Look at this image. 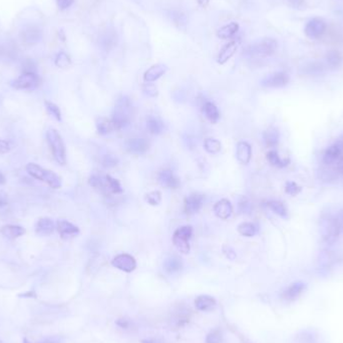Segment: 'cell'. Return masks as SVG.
<instances>
[{"instance_id": "cell-1", "label": "cell", "mask_w": 343, "mask_h": 343, "mask_svg": "<svg viewBox=\"0 0 343 343\" xmlns=\"http://www.w3.org/2000/svg\"><path fill=\"white\" fill-rule=\"evenodd\" d=\"M278 42L272 37H265L252 43L245 49V54L252 58H265L275 53Z\"/></svg>"}, {"instance_id": "cell-2", "label": "cell", "mask_w": 343, "mask_h": 343, "mask_svg": "<svg viewBox=\"0 0 343 343\" xmlns=\"http://www.w3.org/2000/svg\"><path fill=\"white\" fill-rule=\"evenodd\" d=\"M45 137L53 159L60 166H64L66 164V150L60 134L55 129H48Z\"/></svg>"}, {"instance_id": "cell-3", "label": "cell", "mask_w": 343, "mask_h": 343, "mask_svg": "<svg viewBox=\"0 0 343 343\" xmlns=\"http://www.w3.org/2000/svg\"><path fill=\"white\" fill-rule=\"evenodd\" d=\"M133 117V105L131 99L124 95L120 97L114 106L112 120L117 123L120 130L128 126Z\"/></svg>"}, {"instance_id": "cell-4", "label": "cell", "mask_w": 343, "mask_h": 343, "mask_svg": "<svg viewBox=\"0 0 343 343\" xmlns=\"http://www.w3.org/2000/svg\"><path fill=\"white\" fill-rule=\"evenodd\" d=\"M25 170L32 178L44 182L52 189H59L61 187L60 177L50 170H46L34 163L27 164Z\"/></svg>"}, {"instance_id": "cell-5", "label": "cell", "mask_w": 343, "mask_h": 343, "mask_svg": "<svg viewBox=\"0 0 343 343\" xmlns=\"http://www.w3.org/2000/svg\"><path fill=\"white\" fill-rule=\"evenodd\" d=\"M193 235L191 226H182L178 228L173 235V244L177 250L183 254H188L191 250L190 240Z\"/></svg>"}, {"instance_id": "cell-6", "label": "cell", "mask_w": 343, "mask_h": 343, "mask_svg": "<svg viewBox=\"0 0 343 343\" xmlns=\"http://www.w3.org/2000/svg\"><path fill=\"white\" fill-rule=\"evenodd\" d=\"M40 77L34 71H23L17 78L11 81V86L15 89H34L39 86Z\"/></svg>"}, {"instance_id": "cell-7", "label": "cell", "mask_w": 343, "mask_h": 343, "mask_svg": "<svg viewBox=\"0 0 343 343\" xmlns=\"http://www.w3.org/2000/svg\"><path fill=\"white\" fill-rule=\"evenodd\" d=\"M341 159H343V143L337 139L333 145L326 149L322 161L325 165L335 166Z\"/></svg>"}, {"instance_id": "cell-8", "label": "cell", "mask_w": 343, "mask_h": 343, "mask_svg": "<svg viewBox=\"0 0 343 343\" xmlns=\"http://www.w3.org/2000/svg\"><path fill=\"white\" fill-rule=\"evenodd\" d=\"M342 229H343V224L339 219L337 218L330 219L328 220L327 224L323 228V238L327 242H333L341 234Z\"/></svg>"}, {"instance_id": "cell-9", "label": "cell", "mask_w": 343, "mask_h": 343, "mask_svg": "<svg viewBox=\"0 0 343 343\" xmlns=\"http://www.w3.org/2000/svg\"><path fill=\"white\" fill-rule=\"evenodd\" d=\"M290 81V76L284 71H276L273 72L266 77H264L261 81V84L265 87H272L278 88L286 86Z\"/></svg>"}, {"instance_id": "cell-10", "label": "cell", "mask_w": 343, "mask_h": 343, "mask_svg": "<svg viewBox=\"0 0 343 343\" xmlns=\"http://www.w3.org/2000/svg\"><path fill=\"white\" fill-rule=\"evenodd\" d=\"M326 31V23L321 18L310 19L304 28V32L307 37L311 39L320 38Z\"/></svg>"}, {"instance_id": "cell-11", "label": "cell", "mask_w": 343, "mask_h": 343, "mask_svg": "<svg viewBox=\"0 0 343 343\" xmlns=\"http://www.w3.org/2000/svg\"><path fill=\"white\" fill-rule=\"evenodd\" d=\"M111 265L119 270L131 273L137 268V261L132 255L124 253L114 257L111 261Z\"/></svg>"}, {"instance_id": "cell-12", "label": "cell", "mask_w": 343, "mask_h": 343, "mask_svg": "<svg viewBox=\"0 0 343 343\" xmlns=\"http://www.w3.org/2000/svg\"><path fill=\"white\" fill-rule=\"evenodd\" d=\"M56 231L64 240L73 238L79 234L78 227L66 220H58L56 222Z\"/></svg>"}, {"instance_id": "cell-13", "label": "cell", "mask_w": 343, "mask_h": 343, "mask_svg": "<svg viewBox=\"0 0 343 343\" xmlns=\"http://www.w3.org/2000/svg\"><path fill=\"white\" fill-rule=\"evenodd\" d=\"M34 230H35V233L39 236H42V237L50 236L56 230V223H54L50 218H46V217L40 218L35 223Z\"/></svg>"}, {"instance_id": "cell-14", "label": "cell", "mask_w": 343, "mask_h": 343, "mask_svg": "<svg viewBox=\"0 0 343 343\" xmlns=\"http://www.w3.org/2000/svg\"><path fill=\"white\" fill-rule=\"evenodd\" d=\"M306 290V284L298 281L289 285L282 293V298L287 302H293L297 300L303 292Z\"/></svg>"}, {"instance_id": "cell-15", "label": "cell", "mask_w": 343, "mask_h": 343, "mask_svg": "<svg viewBox=\"0 0 343 343\" xmlns=\"http://www.w3.org/2000/svg\"><path fill=\"white\" fill-rule=\"evenodd\" d=\"M204 196L200 194H191L185 199L184 209L187 215L196 214L201 210L204 204Z\"/></svg>"}, {"instance_id": "cell-16", "label": "cell", "mask_w": 343, "mask_h": 343, "mask_svg": "<svg viewBox=\"0 0 343 343\" xmlns=\"http://www.w3.org/2000/svg\"><path fill=\"white\" fill-rule=\"evenodd\" d=\"M127 150L134 155H143L150 149V142L146 139H131L126 144Z\"/></svg>"}, {"instance_id": "cell-17", "label": "cell", "mask_w": 343, "mask_h": 343, "mask_svg": "<svg viewBox=\"0 0 343 343\" xmlns=\"http://www.w3.org/2000/svg\"><path fill=\"white\" fill-rule=\"evenodd\" d=\"M213 210H214L215 215L218 218H220L222 220H227L228 218L231 217V215L233 213V206L229 200L222 199L214 205Z\"/></svg>"}, {"instance_id": "cell-18", "label": "cell", "mask_w": 343, "mask_h": 343, "mask_svg": "<svg viewBox=\"0 0 343 343\" xmlns=\"http://www.w3.org/2000/svg\"><path fill=\"white\" fill-rule=\"evenodd\" d=\"M158 181L161 186L169 189H177L180 186V180L174 175V173L169 170H163L158 175Z\"/></svg>"}, {"instance_id": "cell-19", "label": "cell", "mask_w": 343, "mask_h": 343, "mask_svg": "<svg viewBox=\"0 0 343 343\" xmlns=\"http://www.w3.org/2000/svg\"><path fill=\"white\" fill-rule=\"evenodd\" d=\"M96 130L99 135L104 136L116 131H120V128L117 123L112 120V118H99L96 121Z\"/></svg>"}, {"instance_id": "cell-20", "label": "cell", "mask_w": 343, "mask_h": 343, "mask_svg": "<svg viewBox=\"0 0 343 343\" xmlns=\"http://www.w3.org/2000/svg\"><path fill=\"white\" fill-rule=\"evenodd\" d=\"M237 49H238V42L237 41L233 40V41L228 42L220 50V52L218 54V57H217V62L219 64L226 63L229 59H230L236 53Z\"/></svg>"}, {"instance_id": "cell-21", "label": "cell", "mask_w": 343, "mask_h": 343, "mask_svg": "<svg viewBox=\"0 0 343 343\" xmlns=\"http://www.w3.org/2000/svg\"><path fill=\"white\" fill-rule=\"evenodd\" d=\"M236 157L240 164L248 165L252 159V148L247 142H239L236 148Z\"/></svg>"}, {"instance_id": "cell-22", "label": "cell", "mask_w": 343, "mask_h": 343, "mask_svg": "<svg viewBox=\"0 0 343 343\" xmlns=\"http://www.w3.org/2000/svg\"><path fill=\"white\" fill-rule=\"evenodd\" d=\"M0 233L9 240H15L25 234V229L18 225H4L0 229Z\"/></svg>"}, {"instance_id": "cell-23", "label": "cell", "mask_w": 343, "mask_h": 343, "mask_svg": "<svg viewBox=\"0 0 343 343\" xmlns=\"http://www.w3.org/2000/svg\"><path fill=\"white\" fill-rule=\"evenodd\" d=\"M168 70L167 65L163 63H158L151 66L144 74V79L146 82H153L163 76Z\"/></svg>"}, {"instance_id": "cell-24", "label": "cell", "mask_w": 343, "mask_h": 343, "mask_svg": "<svg viewBox=\"0 0 343 343\" xmlns=\"http://www.w3.org/2000/svg\"><path fill=\"white\" fill-rule=\"evenodd\" d=\"M41 38V31L35 26H29L21 32V40L28 45L37 43Z\"/></svg>"}, {"instance_id": "cell-25", "label": "cell", "mask_w": 343, "mask_h": 343, "mask_svg": "<svg viewBox=\"0 0 343 343\" xmlns=\"http://www.w3.org/2000/svg\"><path fill=\"white\" fill-rule=\"evenodd\" d=\"M239 30V24L237 22H230L222 27H220L217 31L218 37L222 39H229L232 38Z\"/></svg>"}, {"instance_id": "cell-26", "label": "cell", "mask_w": 343, "mask_h": 343, "mask_svg": "<svg viewBox=\"0 0 343 343\" xmlns=\"http://www.w3.org/2000/svg\"><path fill=\"white\" fill-rule=\"evenodd\" d=\"M203 112L205 117L212 123L216 124L220 119V112L218 107L212 101H206L203 105Z\"/></svg>"}, {"instance_id": "cell-27", "label": "cell", "mask_w": 343, "mask_h": 343, "mask_svg": "<svg viewBox=\"0 0 343 343\" xmlns=\"http://www.w3.org/2000/svg\"><path fill=\"white\" fill-rule=\"evenodd\" d=\"M164 268L169 274H174L182 270L183 261L178 256H170L164 262Z\"/></svg>"}, {"instance_id": "cell-28", "label": "cell", "mask_w": 343, "mask_h": 343, "mask_svg": "<svg viewBox=\"0 0 343 343\" xmlns=\"http://www.w3.org/2000/svg\"><path fill=\"white\" fill-rule=\"evenodd\" d=\"M216 300L208 295H200L195 300L196 308L200 311H209L216 306Z\"/></svg>"}, {"instance_id": "cell-29", "label": "cell", "mask_w": 343, "mask_h": 343, "mask_svg": "<svg viewBox=\"0 0 343 343\" xmlns=\"http://www.w3.org/2000/svg\"><path fill=\"white\" fill-rule=\"evenodd\" d=\"M263 139L265 142V145L269 148H274L275 146H277V144L279 143L280 140V134L278 132V130H276L275 128H269L268 130H266L263 134Z\"/></svg>"}, {"instance_id": "cell-30", "label": "cell", "mask_w": 343, "mask_h": 343, "mask_svg": "<svg viewBox=\"0 0 343 343\" xmlns=\"http://www.w3.org/2000/svg\"><path fill=\"white\" fill-rule=\"evenodd\" d=\"M267 207L276 215H278L279 217L281 218H284L286 219L288 217V211H287V208L286 206L280 202V201H277V200H272V201H269L267 202Z\"/></svg>"}, {"instance_id": "cell-31", "label": "cell", "mask_w": 343, "mask_h": 343, "mask_svg": "<svg viewBox=\"0 0 343 343\" xmlns=\"http://www.w3.org/2000/svg\"><path fill=\"white\" fill-rule=\"evenodd\" d=\"M147 128L152 135L158 136L164 131V124L161 120L155 117H149L147 119Z\"/></svg>"}, {"instance_id": "cell-32", "label": "cell", "mask_w": 343, "mask_h": 343, "mask_svg": "<svg viewBox=\"0 0 343 343\" xmlns=\"http://www.w3.org/2000/svg\"><path fill=\"white\" fill-rule=\"evenodd\" d=\"M318 336L313 330H303L299 333L297 339L298 343H320Z\"/></svg>"}, {"instance_id": "cell-33", "label": "cell", "mask_w": 343, "mask_h": 343, "mask_svg": "<svg viewBox=\"0 0 343 343\" xmlns=\"http://www.w3.org/2000/svg\"><path fill=\"white\" fill-rule=\"evenodd\" d=\"M267 160L272 166L277 167V168H284V167L288 166V164H289V160L280 158L279 154L274 150L267 153Z\"/></svg>"}, {"instance_id": "cell-34", "label": "cell", "mask_w": 343, "mask_h": 343, "mask_svg": "<svg viewBox=\"0 0 343 343\" xmlns=\"http://www.w3.org/2000/svg\"><path fill=\"white\" fill-rule=\"evenodd\" d=\"M88 184L100 191V192H106V182H105V176H100V175H96V174H93L89 177L88 179Z\"/></svg>"}, {"instance_id": "cell-35", "label": "cell", "mask_w": 343, "mask_h": 343, "mask_svg": "<svg viewBox=\"0 0 343 343\" xmlns=\"http://www.w3.org/2000/svg\"><path fill=\"white\" fill-rule=\"evenodd\" d=\"M238 232L244 237H253L257 233V227L253 223L244 222L238 226Z\"/></svg>"}, {"instance_id": "cell-36", "label": "cell", "mask_w": 343, "mask_h": 343, "mask_svg": "<svg viewBox=\"0 0 343 343\" xmlns=\"http://www.w3.org/2000/svg\"><path fill=\"white\" fill-rule=\"evenodd\" d=\"M342 62V56L337 50H331L327 53L326 56V63L327 66L331 69L337 68Z\"/></svg>"}, {"instance_id": "cell-37", "label": "cell", "mask_w": 343, "mask_h": 343, "mask_svg": "<svg viewBox=\"0 0 343 343\" xmlns=\"http://www.w3.org/2000/svg\"><path fill=\"white\" fill-rule=\"evenodd\" d=\"M105 182H106V192H109L112 194L123 193V188L117 179L110 177L109 175H106Z\"/></svg>"}, {"instance_id": "cell-38", "label": "cell", "mask_w": 343, "mask_h": 343, "mask_svg": "<svg viewBox=\"0 0 343 343\" xmlns=\"http://www.w3.org/2000/svg\"><path fill=\"white\" fill-rule=\"evenodd\" d=\"M325 70V65L321 62H310L303 67V71L307 74L318 75L323 73Z\"/></svg>"}, {"instance_id": "cell-39", "label": "cell", "mask_w": 343, "mask_h": 343, "mask_svg": "<svg viewBox=\"0 0 343 343\" xmlns=\"http://www.w3.org/2000/svg\"><path fill=\"white\" fill-rule=\"evenodd\" d=\"M204 148H205V151L207 153L215 155L221 151L222 145H221L220 141H218L216 139H206L204 142Z\"/></svg>"}, {"instance_id": "cell-40", "label": "cell", "mask_w": 343, "mask_h": 343, "mask_svg": "<svg viewBox=\"0 0 343 343\" xmlns=\"http://www.w3.org/2000/svg\"><path fill=\"white\" fill-rule=\"evenodd\" d=\"M54 63L57 67H59L61 69H65L71 65V59L67 53L60 51L56 54L55 59H54Z\"/></svg>"}, {"instance_id": "cell-41", "label": "cell", "mask_w": 343, "mask_h": 343, "mask_svg": "<svg viewBox=\"0 0 343 343\" xmlns=\"http://www.w3.org/2000/svg\"><path fill=\"white\" fill-rule=\"evenodd\" d=\"M101 43L102 46L105 50H108L110 48H112L114 45L117 44V35L114 32L112 31H106L103 34V37L101 39Z\"/></svg>"}, {"instance_id": "cell-42", "label": "cell", "mask_w": 343, "mask_h": 343, "mask_svg": "<svg viewBox=\"0 0 343 343\" xmlns=\"http://www.w3.org/2000/svg\"><path fill=\"white\" fill-rule=\"evenodd\" d=\"M44 105H45L46 111L49 113V116H51L54 120L61 122V111H60V108L55 103L45 100Z\"/></svg>"}, {"instance_id": "cell-43", "label": "cell", "mask_w": 343, "mask_h": 343, "mask_svg": "<svg viewBox=\"0 0 343 343\" xmlns=\"http://www.w3.org/2000/svg\"><path fill=\"white\" fill-rule=\"evenodd\" d=\"M145 200L151 206H158L162 202V194L159 191H153L146 195Z\"/></svg>"}, {"instance_id": "cell-44", "label": "cell", "mask_w": 343, "mask_h": 343, "mask_svg": "<svg viewBox=\"0 0 343 343\" xmlns=\"http://www.w3.org/2000/svg\"><path fill=\"white\" fill-rule=\"evenodd\" d=\"M238 210L242 214H250L252 212L251 202L246 197H242L238 202Z\"/></svg>"}, {"instance_id": "cell-45", "label": "cell", "mask_w": 343, "mask_h": 343, "mask_svg": "<svg viewBox=\"0 0 343 343\" xmlns=\"http://www.w3.org/2000/svg\"><path fill=\"white\" fill-rule=\"evenodd\" d=\"M222 332L219 329L212 330L206 337V343H221L222 341Z\"/></svg>"}, {"instance_id": "cell-46", "label": "cell", "mask_w": 343, "mask_h": 343, "mask_svg": "<svg viewBox=\"0 0 343 343\" xmlns=\"http://www.w3.org/2000/svg\"><path fill=\"white\" fill-rule=\"evenodd\" d=\"M118 163H119V160L111 155H105L102 158V166L104 168H107V169L116 167L118 165Z\"/></svg>"}, {"instance_id": "cell-47", "label": "cell", "mask_w": 343, "mask_h": 343, "mask_svg": "<svg viewBox=\"0 0 343 343\" xmlns=\"http://www.w3.org/2000/svg\"><path fill=\"white\" fill-rule=\"evenodd\" d=\"M301 191V188L294 182H288L286 183L285 186V192L291 196H295L297 194H299V192Z\"/></svg>"}, {"instance_id": "cell-48", "label": "cell", "mask_w": 343, "mask_h": 343, "mask_svg": "<svg viewBox=\"0 0 343 343\" xmlns=\"http://www.w3.org/2000/svg\"><path fill=\"white\" fill-rule=\"evenodd\" d=\"M172 18H173V21H174L177 25H179V26L185 25V24L187 23L186 16H185L183 13L179 12V11H174V12H172Z\"/></svg>"}, {"instance_id": "cell-49", "label": "cell", "mask_w": 343, "mask_h": 343, "mask_svg": "<svg viewBox=\"0 0 343 343\" xmlns=\"http://www.w3.org/2000/svg\"><path fill=\"white\" fill-rule=\"evenodd\" d=\"M13 149V145L10 141L0 139V154H7Z\"/></svg>"}, {"instance_id": "cell-50", "label": "cell", "mask_w": 343, "mask_h": 343, "mask_svg": "<svg viewBox=\"0 0 343 343\" xmlns=\"http://www.w3.org/2000/svg\"><path fill=\"white\" fill-rule=\"evenodd\" d=\"M144 92L148 95V96H151V97H155L158 95V88L155 84H152L150 82L146 83L144 85Z\"/></svg>"}, {"instance_id": "cell-51", "label": "cell", "mask_w": 343, "mask_h": 343, "mask_svg": "<svg viewBox=\"0 0 343 343\" xmlns=\"http://www.w3.org/2000/svg\"><path fill=\"white\" fill-rule=\"evenodd\" d=\"M56 1V5L60 10H65L67 8H69L74 0H55Z\"/></svg>"}, {"instance_id": "cell-52", "label": "cell", "mask_w": 343, "mask_h": 343, "mask_svg": "<svg viewBox=\"0 0 343 343\" xmlns=\"http://www.w3.org/2000/svg\"><path fill=\"white\" fill-rule=\"evenodd\" d=\"M117 324L121 327V328H129L130 325H131V321L129 319H126V318H121V319H118L117 321Z\"/></svg>"}, {"instance_id": "cell-53", "label": "cell", "mask_w": 343, "mask_h": 343, "mask_svg": "<svg viewBox=\"0 0 343 343\" xmlns=\"http://www.w3.org/2000/svg\"><path fill=\"white\" fill-rule=\"evenodd\" d=\"M288 2L294 8H301L304 5V0H288Z\"/></svg>"}, {"instance_id": "cell-54", "label": "cell", "mask_w": 343, "mask_h": 343, "mask_svg": "<svg viewBox=\"0 0 343 343\" xmlns=\"http://www.w3.org/2000/svg\"><path fill=\"white\" fill-rule=\"evenodd\" d=\"M8 205L7 195L5 193H0V208H3Z\"/></svg>"}, {"instance_id": "cell-55", "label": "cell", "mask_w": 343, "mask_h": 343, "mask_svg": "<svg viewBox=\"0 0 343 343\" xmlns=\"http://www.w3.org/2000/svg\"><path fill=\"white\" fill-rule=\"evenodd\" d=\"M197 1H198V3H199V5H200V6H202V7H206V6L209 4L210 0H197Z\"/></svg>"}, {"instance_id": "cell-56", "label": "cell", "mask_w": 343, "mask_h": 343, "mask_svg": "<svg viewBox=\"0 0 343 343\" xmlns=\"http://www.w3.org/2000/svg\"><path fill=\"white\" fill-rule=\"evenodd\" d=\"M21 297H35V293L33 291H28L27 293H24V294H21L20 295Z\"/></svg>"}, {"instance_id": "cell-57", "label": "cell", "mask_w": 343, "mask_h": 343, "mask_svg": "<svg viewBox=\"0 0 343 343\" xmlns=\"http://www.w3.org/2000/svg\"><path fill=\"white\" fill-rule=\"evenodd\" d=\"M5 182H6V180H5V177H4V175H3L1 172H0V186H1V185H4V184H5Z\"/></svg>"}, {"instance_id": "cell-58", "label": "cell", "mask_w": 343, "mask_h": 343, "mask_svg": "<svg viewBox=\"0 0 343 343\" xmlns=\"http://www.w3.org/2000/svg\"><path fill=\"white\" fill-rule=\"evenodd\" d=\"M142 343H158L156 339H145L142 340Z\"/></svg>"}, {"instance_id": "cell-59", "label": "cell", "mask_w": 343, "mask_h": 343, "mask_svg": "<svg viewBox=\"0 0 343 343\" xmlns=\"http://www.w3.org/2000/svg\"><path fill=\"white\" fill-rule=\"evenodd\" d=\"M43 343H59V342L57 340H55V339H47Z\"/></svg>"}, {"instance_id": "cell-60", "label": "cell", "mask_w": 343, "mask_h": 343, "mask_svg": "<svg viewBox=\"0 0 343 343\" xmlns=\"http://www.w3.org/2000/svg\"><path fill=\"white\" fill-rule=\"evenodd\" d=\"M23 343H30V342H29L26 338H24V339H23Z\"/></svg>"}]
</instances>
